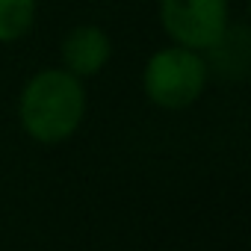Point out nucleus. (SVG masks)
<instances>
[{
    "label": "nucleus",
    "instance_id": "1",
    "mask_svg": "<svg viewBox=\"0 0 251 251\" xmlns=\"http://www.w3.org/2000/svg\"><path fill=\"white\" fill-rule=\"evenodd\" d=\"M86 115H89L86 83L59 65L33 71L15 98V118L21 133L45 148L62 145L71 136H77L86 124Z\"/></svg>",
    "mask_w": 251,
    "mask_h": 251
},
{
    "label": "nucleus",
    "instance_id": "2",
    "mask_svg": "<svg viewBox=\"0 0 251 251\" xmlns=\"http://www.w3.org/2000/svg\"><path fill=\"white\" fill-rule=\"evenodd\" d=\"M210 83V59L198 50L166 45L157 48L142 65V95L163 112L195 106Z\"/></svg>",
    "mask_w": 251,
    "mask_h": 251
},
{
    "label": "nucleus",
    "instance_id": "3",
    "mask_svg": "<svg viewBox=\"0 0 251 251\" xmlns=\"http://www.w3.org/2000/svg\"><path fill=\"white\" fill-rule=\"evenodd\" d=\"M157 21L169 45L210 53L233 27L230 0H157Z\"/></svg>",
    "mask_w": 251,
    "mask_h": 251
},
{
    "label": "nucleus",
    "instance_id": "4",
    "mask_svg": "<svg viewBox=\"0 0 251 251\" xmlns=\"http://www.w3.org/2000/svg\"><path fill=\"white\" fill-rule=\"evenodd\" d=\"M112 53H115V45H112L109 30L92 21L74 24L59 39V68H65L83 83L98 77L112 62Z\"/></svg>",
    "mask_w": 251,
    "mask_h": 251
},
{
    "label": "nucleus",
    "instance_id": "5",
    "mask_svg": "<svg viewBox=\"0 0 251 251\" xmlns=\"http://www.w3.org/2000/svg\"><path fill=\"white\" fill-rule=\"evenodd\" d=\"M39 21V0H0V45L24 42Z\"/></svg>",
    "mask_w": 251,
    "mask_h": 251
}]
</instances>
